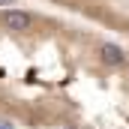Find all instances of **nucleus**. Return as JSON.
<instances>
[{
	"instance_id": "nucleus-2",
	"label": "nucleus",
	"mask_w": 129,
	"mask_h": 129,
	"mask_svg": "<svg viewBox=\"0 0 129 129\" xmlns=\"http://www.w3.org/2000/svg\"><path fill=\"white\" fill-rule=\"evenodd\" d=\"M99 57H102L105 66H123L126 63V54H123L117 45H111V42H102V45H99Z\"/></svg>"
},
{
	"instance_id": "nucleus-1",
	"label": "nucleus",
	"mask_w": 129,
	"mask_h": 129,
	"mask_svg": "<svg viewBox=\"0 0 129 129\" xmlns=\"http://www.w3.org/2000/svg\"><path fill=\"white\" fill-rule=\"evenodd\" d=\"M0 21H3L6 30H27V27H30V15L21 12V9H6V12L0 15Z\"/></svg>"
},
{
	"instance_id": "nucleus-3",
	"label": "nucleus",
	"mask_w": 129,
	"mask_h": 129,
	"mask_svg": "<svg viewBox=\"0 0 129 129\" xmlns=\"http://www.w3.org/2000/svg\"><path fill=\"white\" fill-rule=\"evenodd\" d=\"M0 129H9V126H6V123H0Z\"/></svg>"
},
{
	"instance_id": "nucleus-4",
	"label": "nucleus",
	"mask_w": 129,
	"mask_h": 129,
	"mask_svg": "<svg viewBox=\"0 0 129 129\" xmlns=\"http://www.w3.org/2000/svg\"><path fill=\"white\" fill-rule=\"evenodd\" d=\"M0 3H9V0H0Z\"/></svg>"
}]
</instances>
